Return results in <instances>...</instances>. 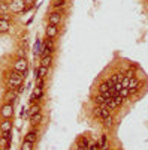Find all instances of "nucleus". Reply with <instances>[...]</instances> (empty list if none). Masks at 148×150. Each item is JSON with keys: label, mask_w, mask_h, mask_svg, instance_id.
I'll return each instance as SVG.
<instances>
[{"label": "nucleus", "mask_w": 148, "mask_h": 150, "mask_svg": "<svg viewBox=\"0 0 148 150\" xmlns=\"http://www.w3.org/2000/svg\"><path fill=\"white\" fill-rule=\"evenodd\" d=\"M0 2H2V0H0Z\"/></svg>", "instance_id": "36"}, {"label": "nucleus", "mask_w": 148, "mask_h": 150, "mask_svg": "<svg viewBox=\"0 0 148 150\" xmlns=\"http://www.w3.org/2000/svg\"><path fill=\"white\" fill-rule=\"evenodd\" d=\"M21 84H22V77H12V75H9V78L6 80V86L11 90H17Z\"/></svg>", "instance_id": "2"}, {"label": "nucleus", "mask_w": 148, "mask_h": 150, "mask_svg": "<svg viewBox=\"0 0 148 150\" xmlns=\"http://www.w3.org/2000/svg\"><path fill=\"white\" fill-rule=\"evenodd\" d=\"M9 27H11V24H9V21H8L6 18H2V20H0V33L8 32Z\"/></svg>", "instance_id": "16"}, {"label": "nucleus", "mask_w": 148, "mask_h": 150, "mask_svg": "<svg viewBox=\"0 0 148 150\" xmlns=\"http://www.w3.org/2000/svg\"><path fill=\"white\" fill-rule=\"evenodd\" d=\"M9 11H12L14 14H20V12L26 11V3L24 0H12L9 3Z\"/></svg>", "instance_id": "1"}, {"label": "nucleus", "mask_w": 148, "mask_h": 150, "mask_svg": "<svg viewBox=\"0 0 148 150\" xmlns=\"http://www.w3.org/2000/svg\"><path fill=\"white\" fill-rule=\"evenodd\" d=\"M14 68H15V71H17V72L26 74V71H27V60H26V57H22V59H17Z\"/></svg>", "instance_id": "5"}, {"label": "nucleus", "mask_w": 148, "mask_h": 150, "mask_svg": "<svg viewBox=\"0 0 148 150\" xmlns=\"http://www.w3.org/2000/svg\"><path fill=\"white\" fill-rule=\"evenodd\" d=\"M2 137H5L6 140H11V131L9 132H2Z\"/></svg>", "instance_id": "33"}, {"label": "nucleus", "mask_w": 148, "mask_h": 150, "mask_svg": "<svg viewBox=\"0 0 148 150\" xmlns=\"http://www.w3.org/2000/svg\"><path fill=\"white\" fill-rule=\"evenodd\" d=\"M36 87L43 89V78H36Z\"/></svg>", "instance_id": "30"}, {"label": "nucleus", "mask_w": 148, "mask_h": 150, "mask_svg": "<svg viewBox=\"0 0 148 150\" xmlns=\"http://www.w3.org/2000/svg\"><path fill=\"white\" fill-rule=\"evenodd\" d=\"M97 144H99V149H100V150L106 149V147H108V138H106V135H102L100 141H99Z\"/></svg>", "instance_id": "21"}, {"label": "nucleus", "mask_w": 148, "mask_h": 150, "mask_svg": "<svg viewBox=\"0 0 148 150\" xmlns=\"http://www.w3.org/2000/svg\"><path fill=\"white\" fill-rule=\"evenodd\" d=\"M94 114L99 117V119H106V117H109L111 116V110L106 107V105H100V107H97L96 110H94Z\"/></svg>", "instance_id": "3"}, {"label": "nucleus", "mask_w": 148, "mask_h": 150, "mask_svg": "<svg viewBox=\"0 0 148 150\" xmlns=\"http://www.w3.org/2000/svg\"><path fill=\"white\" fill-rule=\"evenodd\" d=\"M123 101H124V99H123L118 93L112 98V99H111V101L109 102H106V107L109 108V110H115V108H118L121 104H123Z\"/></svg>", "instance_id": "4"}, {"label": "nucleus", "mask_w": 148, "mask_h": 150, "mask_svg": "<svg viewBox=\"0 0 148 150\" xmlns=\"http://www.w3.org/2000/svg\"><path fill=\"white\" fill-rule=\"evenodd\" d=\"M103 150H111V149H108V147H106V149H103Z\"/></svg>", "instance_id": "35"}, {"label": "nucleus", "mask_w": 148, "mask_h": 150, "mask_svg": "<svg viewBox=\"0 0 148 150\" xmlns=\"http://www.w3.org/2000/svg\"><path fill=\"white\" fill-rule=\"evenodd\" d=\"M60 21H61V14L58 11H54L48 15V23L51 24V26H58Z\"/></svg>", "instance_id": "6"}, {"label": "nucleus", "mask_w": 148, "mask_h": 150, "mask_svg": "<svg viewBox=\"0 0 148 150\" xmlns=\"http://www.w3.org/2000/svg\"><path fill=\"white\" fill-rule=\"evenodd\" d=\"M118 95H120L123 99H126V98L130 95V90H129V89H121V90L118 92Z\"/></svg>", "instance_id": "27"}, {"label": "nucleus", "mask_w": 148, "mask_h": 150, "mask_svg": "<svg viewBox=\"0 0 148 150\" xmlns=\"http://www.w3.org/2000/svg\"><path fill=\"white\" fill-rule=\"evenodd\" d=\"M36 112H41V105H38V104H36V105H32L27 114H29V116H33V114H36Z\"/></svg>", "instance_id": "22"}, {"label": "nucleus", "mask_w": 148, "mask_h": 150, "mask_svg": "<svg viewBox=\"0 0 148 150\" xmlns=\"http://www.w3.org/2000/svg\"><path fill=\"white\" fill-rule=\"evenodd\" d=\"M48 77V68L46 66H39L38 68V77L36 78H46Z\"/></svg>", "instance_id": "19"}, {"label": "nucleus", "mask_w": 148, "mask_h": 150, "mask_svg": "<svg viewBox=\"0 0 148 150\" xmlns=\"http://www.w3.org/2000/svg\"><path fill=\"white\" fill-rule=\"evenodd\" d=\"M33 2H34V0H24V3H26V9H29L33 5Z\"/></svg>", "instance_id": "32"}, {"label": "nucleus", "mask_w": 148, "mask_h": 150, "mask_svg": "<svg viewBox=\"0 0 148 150\" xmlns=\"http://www.w3.org/2000/svg\"><path fill=\"white\" fill-rule=\"evenodd\" d=\"M123 78H124V74H123V72H117V74H114L112 77H111L109 81L112 83V84H117V83H121Z\"/></svg>", "instance_id": "17"}, {"label": "nucleus", "mask_w": 148, "mask_h": 150, "mask_svg": "<svg viewBox=\"0 0 148 150\" xmlns=\"http://www.w3.org/2000/svg\"><path fill=\"white\" fill-rule=\"evenodd\" d=\"M26 141H30V143H34L36 140H38V132L36 131H30L27 135H26V138H24Z\"/></svg>", "instance_id": "20"}, {"label": "nucleus", "mask_w": 148, "mask_h": 150, "mask_svg": "<svg viewBox=\"0 0 148 150\" xmlns=\"http://www.w3.org/2000/svg\"><path fill=\"white\" fill-rule=\"evenodd\" d=\"M8 144H9V140H6L5 137L0 135V147H8Z\"/></svg>", "instance_id": "29"}, {"label": "nucleus", "mask_w": 148, "mask_h": 150, "mask_svg": "<svg viewBox=\"0 0 148 150\" xmlns=\"http://www.w3.org/2000/svg\"><path fill=\"white\" fill-rule=\"evenodd\" d=\"M112 87H114V84L111 81H105V83H102L100 86H99V92H100V95H102V93L108 92L109 89H112Z\"/></svg>", "instance_id": "15"}, {"label": "nucleus", "mask_w": 148, "mask_h": 150, "mask_svg": "<svg viewBox=\"0 0 148 150\" xmlns=\"http://www.w3.org/2000/svg\"><path fill=\"white\" fill-rule=\"evenodd\" d=\"M41 120H42V114H41V112H36V114L30 116V123L33 125V126L39 125V123H41Z\"/></svg>", "instance_id": "18"}, {"label": "nucleus", "mask_w": 148, "mask_h": 150, "mask_svg": "<svg viewBox=\"0 0 148 150\" xmlns=\"http://www.w3.org/2000/svg\"><path fill=\"white\" fill-rule=\"evenodd\" d=\"M42 95H43V90L41 89V87H36V89L33 90V93H32V102H34V101H41Z\"/></svg>", "instance_id": "13"}, {"label": "nucleus", "mask_w": 148, "mask_h": 150, "mask_svg": "<svg viewBox=\"0 0 148 150\" xmlns=\"http://www.w3.org/2000/svg\"><path fill=\"white\" fill-rule=\"evenodd\" d=\"M32 149H33V143L24 140V143H22V146H21V150H32Z\"/></svg>", "instance_id": "26"}, {"label": "nucleus", "mask_w": 148, "mask_h": 150, "mask_svg": "<svg viewBox=\"0 0 148 150\" xmlns=\"http://www.w3.org/2000/svg\"><path fill=\"white\" fill-rule=\"evenodd\" d=\"M0 150H9V147H0Z\"/></svg>", "instance_id": "34"}, {"label": "nucleus", "mask_w": 148, "mask_h": 150, "mask_svg": "<svg viewBox=\"0 0 148 150\" xmlns=\"http://www.w3.org/2000/svg\"><path fill=\"white\" fill-rule=\"evenodd\" d=\"M0 131L2 132H9L12 131V122L9 119H5L2 123H0Z\"/></svg>", "instance_id": "12"}, {"label": "nucleus", "mask_w": 148, "mask_h": 150, "mask_svg": "<svg viewBox=\"0 0 148 150\" xmlns=\"http://www.w3.org/2000/svg\"><path fill=\"white\" fill-rule=\"evenodd\" d=\"M88 150H99V144H97V141H94L93 144H90V146H88Z\"/></svg>", "instance_id": "31"}, {"label": "nucleus", "mask_w": 148, "mask_h": 150, "mask_svg": "<svg viewBox=\"0 0 148 150\" xmlns=\"http://www.w3.org/2000/svg\"><path fill=\"white\" fill-rule=\"evenodd\" d=\"M8 11H9V5L5 3V2H0V14H2V15H6Z\"/></svg>", "instance_id": "24"}, {"label": "nucleus", "mask_w": 148, "mask_h": 150, "mask_svg": "<svg viewBox=\"0 0 148 150\" xmlns=\"http://www.w3.org/2000/svg\"><path fill=\"white\" fill-rule=\"evenodd\" d=\"M55 9H58V8H63L65 6V0H54V5H53Z\"/></svg>", "instance_id": "28"}, {"label": "nucleus", "mask_w": 148, "mask_h": 150, "mask_svg": "<svg viewBox=\"0 0 148 150\" xmlns=\"http://www.w3.org/2000/svg\"><path fill=\"white\" fill-rule=\"evenodd\" d=\"M18 98V92L17 90H8L6 93H5V101L8 102V104H12L14 105V102H15V99Z\"/></svg>", "instance_id": "8"}, {"label": "nucleus", "mask_w": 148, "mask_h": 150, "mask_svg": "<svg viewBox=\"0 0 148 150\" xmlns=\"http://www.w3.org/2000/svg\"><path fill=\"white\" fill-rule=\"evenodd\" d=\"M88 138L87 137H81L76 143V150H88Z\"/></svg>", "instance_id": "10"}, {"label": "nucleus", "mask_w": 148, "mask_h": 150, "mask_svg": "<svg viewBox=\"0 0 148 150\" xmlns=\"http://www.w3.org/2000/svg\"><path fill=\"white\" fill-rule=\"evenodd\" d=\"M103 125L106 128H112V125H114V120H112V117H106V119H103Z\"/></svg>", "instance_id": "25"}, {"label": "nucleus", "mask_w": 148, "mask_h": 150, "mask_svg": "<svg viewBox=\"0 0 148 150\" xmlns=\"http://www.w3.org/2000/svg\"><path fill=\"white\" fill-rule=\"evenodd\" d=\"M139 87H141V83H139V80H136V78H132L130 80V83H129V90H130V93H135V92H138L139 90Z\"/></svg>", "instance_id": "11"}, {"label": "nucleus", "mask_w": 148, "mask_h": 150, "mask_svg": "<svg viewBox=\"0 0 148 150\" xmlns=\"http://www.w3.org/2000/svg\"><path fill=\"white\" fill-rule=\"evenodd\" d=\"M51 63H53V56H51V54H46V56H42L39 66H46V68H49V65H51Z\"/></svg>", "instance_id": "14"}, {"label": "nucleus", "mask_w": 148, "mask_h": 150, "mask_svg": "<svg viewBox=\"0 0 148 150\" xmlns=\"http://www.w3.org/2000/svg\"><path fill=\"white\" fill-rule=\"evenodd\" d=\"M94 102L99 104V105H106V99H105L103 95H97V96L94 98Z\"/></svg>", "instance_id": "23"}, {"label": "nucleus", "mask_w": 148, "mask_h": 150, "mask_svg": "<svg viewBox=\"0 0 148 150\" xmlns=\"http://www.w3.org/2000/svg\"><path fill=\"white\" fill-rule=\"evenodd\" d=\"M0 114H2L3 119H11L12 114H14V105H12V104H5V105L2 107Z\"/></svg>", "instance_id": "7"}, {"label": "nucleus", "mask_w": 148, "mask_h": 150, "mask_svg": "<svg viewBox=\"0 0 148 150\" xmlns=\"http://www.w3.org/2000/svg\"><path fill=\"white\" fill-rule=\"evenodd\" d=\"M57 33H58L57 26H51V24H48V27L45 29V35H46V38H49V39H54V38L57 36Z\"/></svg>", "instance_id": "9"}]
</instances>
